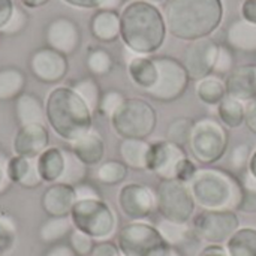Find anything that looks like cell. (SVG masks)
Wrapping results in <instances>:
<instances>
[{"mask_svg":"<svg viewBox=\"0 0 256 256\" xmlns=\"http://www.w3.org/2000/svg\"><path fill=\"white\" fill-rule=\"evenodd\" d=\"M166 30L177 39L210 38L224 20L222 0H165L162 9Z\"/></svg>","mask_w":256,"mask_h":256,"instance_id":"cell-1","label":"cell"},{"mask_svg":"<svg viewBox=\"0 0 256 256\" xmlns=\"http://www.w3.org/2000/svg\"><path fill=\"white\" fill-rule=\"evenodd\" d=\"M166 24L160 9L150 2H129L120 12V38L135 56L156 52L165 42Z\"/></svg>","mask_w":256,"mask_h":256,"instance_id":"cell-2","label":"cell"},{"mask_svg":"<svg viewBox=\"0 0 256 256\" xmlns=\"http://www.w3.org/2000/svg\"><path fill=\"white\" fill-rule=\"evenodd\" d=\"M45 117L51 129L68 142L81 138L93 126V112L66 86H58L50 92L45 102Z\"/></svg>","mask_w":256,"mask_h":256,"instance_id":"cell-3","label":"cell"},{"mask_svg":"<svg viewBox=\"0 0 256 256\" xmlns=\"http://www.w3.org/2000/svg\"><path fill=\"white\" fill-rule=\"evenodd\" d=\"M189 189L195 204L202 210L236 212L244 195L242 182L232 172L214 166L198 168Z\"/></svg>","mask_w":256,"mask_h":256,"instance_id":"cell-4","label":"cell"},{"mask_svg":"<svg viewBox=\"0 0 256 256\" xmlns=\"http://www.w3.org/2000/svg\"><path fill=\"white\" fill-rule=\"evenodd\" d=\"M111 128L122 138L147 140L156 129V110L141 98H126L110 118Z\"/></svg>","mask_w":256,"mask_h":256,"instance_id":"cell-5","label":"cell"},{"mask_svg":"<svg viewBox=\"0 0 256 256\" xmlns=\"http://www.w3.org/2000/svg\"><path fill=\"white\" fill-rule=\"evenodd\" d=\"M230 144V134L226 128L213 117H202L195 120L189 148L194 159L202 165H214L219 162Z\"/></svg>","mask_w":256,"mask_h":256,"instance_id":"cell-6","label":"cell"},{"mask_svg":"<svg viewBox=\"0 0 256 256\" xmlns=\"http://www.w3.org/2000/svg\"><path fill=\"white\" fill-rule=\"evenodd\" d=\"M70 220L74 228L99 242L112 237L117 228L116 213L104 200L76 201L70 212Z\"/></svg>","mask_w":256,"mask_h":256,"instance_id":"cell-7","label":"cell"},{"mask_svg":"<svg viewBox=\"0 0 256 256\" xmlns=\"http://www.w3.org/2000/svg\"><path fill=\"white\" fill-rule=\"evenodd\" d=\"M154 196L156 208L162 219L177 224H188L192 219L196 204L189 184L177 178L160 180L156 186Z\"/></svg>","mask_w":256,"mask_h":256,"instance_id":"cell-8","label":"cell"},{"mask_svg":"<svg viewBox=\"0 0 256 256\" xmlns=\"http://www.w3.org/2000/svg\"><path fill=\"white\" fill-rule=\"evenodd\" d=\"M117 246L123 256H164L170 248L158 228L142 220L124 225L118 232Z\"/></svg>","mask_w":256,"mask_h":256,"instance_id":"cell-9","label":"cell"},{"mask_svg":"<svg viewBox=\"0 0 256 256\" xmlns=\"http://www.w3.org/2000/svg\"><path fill=\"white\" fill-rule=\"evenodd\" d=\"M158 68L156 84L146 90V94L158 102H174L180 99L189 87V75L183 63L174 57H153Z\"/></svg>","mask_w":256,"mask_h":256,"instance_id":"cell-10","label":"cell"},{"mask_svg":"<svg viewBox=\"0 0 256 256\" xmlns=\"http://www.w3.org/2000/svg\"><path fill=\"white\" fill-rule=\"evenodd\" d=\"M238 228V216L231 210H204L194 219L196 237L208 244L226 243Z\"/></svg>","mask_w":256,"mask_h":256,"instance_id":"cell-11","label":"cell"},{"mask_svg":"<svg viewBox=\"0 0 256 256\" xmlns=\"http://www.w3.org/2000/svg\"><path fill=\"white\" fill-rule=\"evenodd\" d=\"M28 69L38 81L44 84H57L66 78L69 72V60L64 54L45 45L32 51L28 57Z\"/></svg>","mask_w":256,"mask_h":256,"instance_id":"cell-12","label":"cell"},{"mask_svg":"<svg viewBox=\"0 0 256 256\" xmlns=\"http://www.w3.org/2000/svg\"><path fill=\"white\" fill-rule=\"evenodd\" d=\"M44 39L46 46L68 57L78 51L82 36L76 21L64 15H58L46 22L44 28Z\"/></svg>","mask_w":256,"mask_h":256,"instance_id":"cell-13","label":"cell"},{"mask_svg":"<svg viewBox=\"0 0 256 256\" xmlns=\"http://www.w3.org/2000/svg\"><path fill=\"white\" fill-rule=\"evenodd\" d=\"M219 44L212 38L192 40L183 54V66L192 81H200L213 74Z\"/></svg>","mask_w":256,"mask_h":256,"instance_id":"cell-14","label":"cell"},{"mask_svg":"<svg viewBox=\"0 0 256 256\" xmlns=\"http://www.w3.org/2000/svg\"><path fill=\"white\" fill-rule=\"evenodd\" d=\"M117 201L122 213L132 222L147 219L156 208L154 192L140 183L124 184L118 192Z\"/></svg>","mask_w":256,"mask_h":256,"instance_id":"cell-15","label":"cell"},{"mask_svg":"<svg viewBox=\"0 0 256 256\" xmlns=\"http://www.w3.org/2000/svg\"><path fill=\"white\" fill-rule=\"evenodd\" d=\"M188 158L183 147L170 141H154L150 144L147 171L154 172L160 180L176 178V172L182 160Z\"/></svg>","mask_w":256,"mask_h":256,"instance_id":"cell-16","label":"cell"},{"mask_svg":"<svg viewBox=\"0 0 256 256\" xmlns=\"http://www.w3.org/2000/svg\"><path fill=\"white\" fill-rule=\"evenodd\" d=\"M50 134L45 124L34 123L20 126L14 136V153L15 156L36 159L44 150L48 148Z\"/></svg>","mask_w":256,"mask_h":256,"instance_id":"cell-17","label":"cell"},{"mask_svg":"<svg viewBox=\"0 0 256 256\" xmlns=\"http://www.w3.org/2000/svg\"><path fill=\"white\" fill-rule=\"evenodd\" d=\"M76 202L75 188L66 183H52L40 196V207L48 218H66Z\"/></svg>","mask_w":256,"mask_h":256,"instance_id":"cell-18","label":"cell"},{"mask_svg":"<svg viewBox=\"0 0 256 256\" xmlns=\"http://www.w3.org/2000/svg\"><path fill=\"white\" fill-rule=\"evenodd\" d=\"M226 94L242 102L256 98V63L236 66L225 80Z\"/></svg>","mask_w":256,"mask_h":256,"instance_id":"cell-19","label":"cell"},{"mask_svg":"<svg viewBox=\"0 0 256 256\" xmlns=\"http://www.w3.org/2000/svg\"><path fill=\"white\" fill-rule=\"evenodd\" d=\"M6 177L10 183H15L24 189H34L40 186L42 178L38 171L36 159L12 156L6 165Z\"/></svg>","mask_w":256,"mask_h":256,"instance_id":"cell-20","label":"cell"},{"mask_svg":"<svg viewBox=\"0 0 256 256\" xmlns=\"http://www.w3.org/2000/svg\"><path fill=\"white\" fill-rule=\"evenodd\" d=\"M69 150L82 164H86L87 166H92V165H98L102 162L105 156V142H104V138L96 130L92 129L81 138L72 141Z\"/></svg>","mask_w":256,"mask_h":256,"instance_id":"cell-21","label":"cell"},{"mask_svg":"<svg viewBox=\"0 0 256 256\" xmlns=\"http://www.w3.org/2000/svg\"><path fill=\"white\" fill-rule=\"evenodd\" d=\"M90 32L94 39L111 44L120 38V14L106 9H98L90 20Z\"/></svg>","mask_w":256,"mask_h":256,"instance_id":"cell-22","label":"cell"},{"mask_svg":"<svg viewBox=\"0 0 256 256\" xmlns=\"http://www.w3.org/2000/svg\"><path fill=\"white\" fill-rule=\"evenodd\" d=\"M15 117L20 126L34 123L45 124V104L38 94L24 92L15 99Z\"/></svg>","mask_w":256,"mask_h":256,"instance_id":"cell-23","label":"cell"},{"mask_svg":"<svg viewBox=\"0 0 256 256\" xmlns=\"http://www.w3.org/2000/svg\"><path fill=\"white\" fill-rule=\"evenodd\" d=\"M226 44L232 51L256 52V24L243 18L232 21L226 30Z\"/></svg>","mask_w":256,"mask_h":256,"instance_id":"cell-24","label":"cell"},{"mask_svg":"<svg viewBox=\"0 0 256 256\" xmlns=\"http://www.w3.org/2000/svg\"><path fill=\"white\" fill-rule=\"evenodd\" d=\"M148 152H150V142H147L146 140L126 138L122 140L118 144V154L122 158V162L128 168L135 171H147Z\"/></svg>","mask_w":256,"mask_h":256,"instance_id":"cell-25","label":"cell"},{"mask_svg":"<svg viewBox=\"0 0 256 256\" xmlns=\"http://www.w3.org/2000/svg\"><path fill=\"white\" fill-rule=\"evenodd\" d=\"M128 74L132 82L144 92L152 88L158 80V68L154 58L148 56H134L128 63Z\"/></svg>","mask_w":256,"mask_h":256,"instance_id":"cell-26","label":"cell"},{"mask_svg":"<svg viewBox=\"0 0 256 256\" xmlns=\"http://www.w3.org/2000/svg\"><path fill=\"white\" fill-rule=\"evenodd\" d=\"M38 171L42 182L46 183H57L64 170V154L63 150L58 147H48L44 150L38 158Z\"/></svg>","mask_w":256,"mask_h":256,"instance_id":"cell-27","label":"cell"},{"mask_svg":"<svg viewBox=\"0 0 256 256\" xmlns=\"http://www.w3.org/2000/svg\"><path fill=\"white\" fill-rule=\"evenodd\" d=\"M27 76L16 66H4L0 69V102L15 100L26 90Z\"/></svg>","mask_w":256,"mask_h":256,"instance_id":"cell-28","label":"cell"},{"mask_svg":"<svg viewBox=\"0 0 256 256\" xmlns=\"http://www.w3.org/2000/svg\"><path fill=\"white\" fill-rule=\"evenodd\" d=\"M74 230V224L70 220V216L66 218H46L38 231L39 240L44 244H57L62 243L63 238L69 237L70 231Z\"/></svg>","mask_w":256,"mask_h":256,"instance_id":"cell-29","label":"cell"},{"mask_svg":"<svg viewBox=\"0 0 256 256\" xmlns=\"http://www.w3.org/2000/svg\"><path fill=\"white\" fill-rule=\"evenodd\" d=\"M195 92H196L198 99L202 104H206L208 106H218L226 96V86L220 76L212 74V75L196 81Z\"/></svg>","mask_w":256,"mask_h":256,"instance_id":"cell-30","label":"cell"},{"mask_svg":"<svg viewBox=\"0 0 256 256\" xmlns=\"http://www.w3.org/2000/svg\"><path fill=\"white\" fill-rule=\"evenodd\" d=\"M218 117L225 128L237 129L244 124L246 105L244 102L226 94L224 100L218 105Z\"/></svg>","mask_w":256,"mask_h":256,"instance_id":"cell-31","label":"cell"},{"mask_svg":"<svg viewBox=\"0 0 256 256\" xmlns=\"http://www.w3.org/2000/svg\"><path fill=\"white\" fill-rule=\"evenodd\" d=\"M225 248L230 256H256V230L238 228Z\"/></svg>","mask_w":256,"mask_h":256,"instance_id":"cell-32","label":"cell"},{"mask_svg":"<svg viewBox=\"0 0 256 256\" xmlns=\"http://www.w3.org/2000/svg\"><path fill=\"white\" fill-rule=\"evenodd\" d=\"M69 87L86 102V105L90 108L92 112L98 111L99 104H100V98H102V92H100L98 81L93 76L80 78V80L74 81Z\"/></svg>","mask_w":256,"mask_h":256,"instance_id":"cell-33","label":"cell"},{"mask_svg":"<svg viewBox=\"0 0 256 256\" xmlns=\"http://www.w3.org/2000/svg\"><path fill=\"white\" fill-rule=\"evenodd\" d=\"M63 154H64V170L58 182L70 184L74 188L84 183L88 174L87 165L82 164L70 150H63Z\"/></svg>","mask_w":256,"mask_h":256,"instance_id":"cell-34","label":"cell"},{"mask_svg":"<svg viewBox=\"0 0 256 256\" xmlns=\"http://www.w3.org/2000/svg\"><path fill=\"white\" fill-rule=\"evenodd\" d=\"M86 66L93 76H105L114 68V58L110 51L102 46H93L86 57Z\"/></svg>","mask_w":256,"mask_h":256,"instance_id":"cell-35","label":"cell"},{"mask_svg":"<svg viewBox=\"0 0 256 256\" xmlns=\"http://www.w3.org/2000/svg\"><path fill=\"white\" fill-rule=\"evenodd\" d=\"M128 166L122 160H106L102 162L96 170V180L106 186L120 184L128 177Z\"/></svg>","mask_w":256,"mask_h":256,"instance_id":"cell-36","label":"cell"},{"mask_svg":"<svg viewBox=\"0 0 256 256\" xmlns=\"http://www.w3.org/2000/svg\"><path fill=\"white\" fill-rule=\"evenodd\" d=\"M195 120L190 117H177L166 128V141L184 148L189 144Z\"/></svg>","mask_w":256,"mask_h":256,"instance_id":"cell-37","label":"cell"},{"mask_svg":"<svg viewBox=\"0 0 256 256\" xmlns=\"http://www.w3.org/2000/svg\"><path fill=\"white\" fill-rule=\"evenodd\" d=\"M156 228L164 237V240L168 243V246H172V248H177L178 244L184 243L190 232L188 224H177V222H171L166 219H162L156 225Z\"/></svg>","mask_w":256,"mask_h":256,"instance_id":"cell-38","label":"cell"},{"mask_svg":"<svg viewBox=\"0 0 256 256\" xmlns=\"http://www.w3.org/2000/svg\"><path fill=\"white\" fill-rule=\"evenodd\" d=\"M16 243V224L10 214L0 213V252L9 254Z\"/></svg>","mask_w":256,"mask_h":256,"instance_id":"cell-39","label":"cell"},{"mask_svg":"<svg viewBox=\"0 0 256 256\" xmlns=\"http://www.w3.org/2000/svg\"><path fill=\"white\" fill-rule=\"evenodd\" d=\"M28 24V15L27 12L21 8V6H16L14 8V12L9 18V21L0 28V36H4V38H12V36H18L20 33H22L26 30Z\"/></svg>","mask_w":256,"mask_h":256,"instance_id":"cell-40","label":"cell"},{"mask_svg":"<svg viewBox=\"0 0 256 256\" xmlns=\"http://www.w3.org/2000/svg\"><path fill=\"white\" fill-rule=\"evenodd\" d=\"M69 246L72 248V250L78 256H90L93 248H94V238H92L90 236H87L86 232L74 228L69 234Z\"/></svg>","mask_w":256,"mask_h":256,"instance_id":"cell-41","label":"cell"},{"mask_svg":"<svg viewBox=\"0 0 256 256\" xmlns=\"http://www.w3.org/2000/svg\"><path fill=\"white\" fill-rule=\"evenodd\" d=\"M236 68V57L228 45H219L213 74L218 76H226Z\"/></svg>","mask_w":256,"mask_h":256,"instance_id":"cell-42","label":"cell"},{"mask_svg":"<svg viewBox=\"0 0 256 256\" xmlns=\"http://www.w3.org/2000/svg\"><path fill=\"white\" fill-rule=\"evenodd\" d=\"M124 99L126 98H124V94L122 92H118V90H108V92L102 93V98H100V104H99L98 111L102 116L111 118L112 114L122 106V104L124 102Z\"/></svg>","mask_w":256,"mask_h":256,"instance_id":"cell-43","label":"cell"},{"mask_svg":"<svg viewBox=\"0 0 256 256\" xmlns=\"http://www.w3.org/2000/svg\"><path fill=\"white\" fill-rule=\"evenodd\" d=\"M252 156V148L249 144L240 142L237 144L232 152H231V158H230V164L236 171H243L248 170L249 166V160Z\"/></svg>","mask_w":256,"mask_h":256,"instance_id":"cell-44","label":"cell"},{"mask_svg":"<svg viewBox=\"0 0 256 256\" xmlns=\"http://www.w3.org/2000/svg\"><path fill=\"white\" fill-rule=\"evenodd\" d=\"M196 165L194 164V160H190L189 158H186L184 160H182V164L178 165L177 168V172H176V178L189 184V182L194 178L195 172H196Z\"/></svg>","mask_w":256,"mask_h":256,"instance_id":"cell-45","label":"cell"},{"mask_svg":"<svg viewBox=\"0 0 256 256\" xmlns=\"http://www.w3.org/2000/svg\"><path fill=\"white\" fill-rule=\"evenodd\" d=\"M75 195H76V201H86V200H102L99 190L96 186H93L92 183H81L78 186H75Z\"/></svg>","mask_w":256,"mask_h":256,"instance_id":"cell-46","label":"cell"},{"mask_svg":"<svg viewBox=\"0 0 256 256\" xmlns=\"http://www.w3.org/2000/svg\"><path fill=\"white\" fill-rule=\"evenodd\" d=\"M90 256H122V254L117 244H114L112 242L104 240L94 244Z\"/></svg>","mask_w":256,"mask_h":256,"instance_id":"cell-47","label":"cell"},{"mask_svg":"<svg viewBox=\"0 0 256 256\" xmlns=\"http://www.w3.org/2000/svg\"><path fill=\"white\" fill-rule=\"evenodd\" d=\"M42 256H78L72 248L68 243H57V244H51L48 246V249L44 252Z\"/></svg>","mask_w":256,"mask_h":256,"instance_id":"cell-48","label":"cell"},{"mask_svg":"<svg viewBox=\"0 0 256 256\" xmlns=\"http://www.w3.org/2000/svg\"><path fill=\"white\" fill-rule=\"evenodd\" d=\"M244 123L248 126V129L256 135V98L252 99L250 102H248L246 105V118Z\"/></svg>","mask_w":256,"mask_h":256,"instance_id":"cell-49","label":"cell"},{"mask_svg":"<svg viewBox=\"0 0 256 256\" xmlns=\"http://www.w3.org/2000/svg\"><path fill=\"white\" fill-rule=\"evenodd\" d=\"M238 210L244 212V213H256V192L244 190V195H243Z\"/></svg>","mask_w":256,"mask_h":256,"instance_id":"cell-50","label":"cell"},{"mask_svg":"<svg viewBox=\"0 0 256 256\" xmlns=\"http://www.w3.org/2000/svg\"><path fill=\"white\" fill-rule=\"evenodd\" d=\"M242 18L256 24V0H244L242 4Z\"/></svg>","mask_w":256,"mask_h":256,"instance_id":"cell-51","label":"cell"},{"mask_svg":"<svg viewBox=\"0 0 256 256\" xmlns=\"http://www.w3.org/2000/svg\"><path fill=\"white\" fill-rule=\"evenodd\" d=\"M14 8H15L14 0H0V28L9 21Z\"/></svg>","mask_w":256,"mask_h":256,"instance_id":"cell-52","label":"cell"},{"mask_svg":"<svg viewBox=\"0 0 256 256\" xmlns=\"http://www.w3.org/2000/svg\"><path fill=\"white\" fill-rule=\"evenodd\" d=\"M63 2L80 9H99L104 3V0H63Z\"/></svg>","mask_w":256,"mask_h":256,"instance_id":"cell-53","label":"cell"},{"mask_svg":"<svg viewBox=\"0 0 256 256\" xmlns=\"http://www.w3.org/2000/svg\"><path fill=\"white\" fill-rule=\"evenodd\" d=\"M198 256H230L226 252V248L222 244H207Z\"/></svg>","mask_w":256,"mask_h":256,"instance_id":"cell-54","label":"cell"},{"mask_svg":"<svg viewBox=\"0 0 256 256\" xmlns=\"http://www.w3.org/2000/svg\"><path fill=\"white\" fill-rule=\"evenodd\" d=\"M242 184H243V189L246 192H256V178L249 170H244V176H243Z\"/></svg>","mask_w":256,"mask_h":256,"instance_id":"cell-55","label":"cell"},{"mask_svg":"<svg viewBox=\"0 0 256 256\" xmlns=\"http://www.w3.org/2000/svg\"><path fill=\"white\" fill-rule=\"evenodd\" d=\"M124 0H104L102 6L99 9H106V10H114L117 12L123 6Z\"/></svg>","mask_w":256,"mask_h":256,"instance_id":"cell-56","label":"cell"},{"mask_svg":"<svg viewBox=\"0 0 256 256\" xmlns=\"http://www.w3.org/2000/svg\"><path fill=\"white\" fill-rule=\"evenodd\" d=\"M9 184H10V182H9V178L6 177V168L0 165V194H3V192L8 189Z\"/></svg>","mask_w":256,"mask_h":256,"instance_id":"cell-57","label":"cell"},{"mask_svg":"<svg viewBox=\"0 0 256 256\" xmlns=\"http://www.w3.org/2000/svg\"><path fill=\"white\" fill-rule=\"evenodd\" d=\"M26 8H30V9H36V8H40L44 4H46L50 0H20Z\"/></svg>","mask_w":256,"mask_h":256,"instance_id":"cell-58","label":"cell"},{"mask_svg":"<svg viewBox=\"0 0 256 256\" xmlns=\"http://www.w3.org/2000/svg\"><path fill=\"white\" fill-rule=\"evenodd\" d=\"M248 170L254 174V177L256 178V150L252 152V156H250V160H249V166Z\"/></svg>","mask_w":256,"mask_h":256,"instance_id":"cell-59","label":"cell"},{"mask_svg":"<svg viewBox=\"0 0 256 256\" xmlns=\"http://www.w3.org/2000/svg\"><path fill=\"white\" fill-rule=\"evenodd\" d=\"M164 256H184L177 248H172V246H170L168 249H166V252H165V255Z\"/></svg>","mask_w":256,"mask_h":256,"instance_id":"cell-60","label":"cell"},{"mask_svg":"<svg viewBox=\"0 0 256 256\" xmlns=\"http://www.w3.org/2000/svg\"><path fill=\"white\" fill-rule=\"evenodd\" d=\"M129 2H146V0H129Z\"/></svg>","mask_w":256,"mask_h":256,"instance_id":"cell-61","label":"cell"},{"mask_svg":"<svg viewBox=\"0 0 256 256\" xmlns=\"http://www.w3.org/2000/svg\"><path fill=\"white\" fill-rule=\"evenodd\" d=\"M2 255H3V254H2V252H0V256H2Z\"/></svg>","mask_w":256,"mask_h":256,"instance_id":"cell-62","label":"cell"},{"mask_svg":"<svg viewBox=\"0 0 256 256\" xmlns=\"http://www.w3.org/2000/svg\"><path fill=\"white\" fill-rule=\"evenodd\" d=\"M122 256H123V255H122Z\"/></svg>","mask_w":256,"mask_h":256,"instance_id":"cell-63","label":"cell"}]
</instances>
